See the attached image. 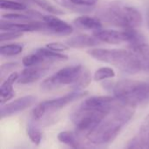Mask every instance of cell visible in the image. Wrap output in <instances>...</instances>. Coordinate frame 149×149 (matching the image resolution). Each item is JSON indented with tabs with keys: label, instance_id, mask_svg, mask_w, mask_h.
I'll return each instance as SVG.
<instances>
[{
	"label": "cell",
	"instance_id": "5",
	"mask_svg": "<svg viewBox=\"0 0 149 149\" xmlns=\"http://www.w3.org/2000/svg\"><path fill=\"white\" fill-rule=\"evenodd\" d=\"M112 111L84 100L72 113L71 120L79 133L88 135Z\"/></svg>",
	"mask_w": 149,
	"mask_h": 149
},
{
	"label": "cell",
	"instance_id": "27",
	"mask_svg": "<svg viewBox=\"0 0 149 149\" xmlns=\"http://www.w3.org/2000/svg\"><path fill=\"white\" fill-rule=\"evenodd\" d=\"M73 4L77 6H85V7H91L96 4L99 0H70Z\"/></svg>",
	"mask_w": 149,
	"mask_h": 149
},
{
	"label": "cell",
	"instance_id": "18",
	"mask_svg": "<svg viewBox=\"0 0 149 149\" xmlns=\"http://www.w3.org/2000/svg\"><path fill=\"white\" fill-rule=\"evenodd\" d=\"M24 49L23 45L21 44H10V45H1L0 47V54L2 56H15L22 52Z\"/></svg>",
	"mask_w": 149,
	"mask_h": 149
},
{
	"label": "cell",
	"instance_id": "3",
	"mask_svg": "<svg viewBox=\"0 0 149 149\" xmlns=\"http://www.w3.org/2000/svg\"><path fill=\"white\" fill-rule=\"evenodd\" d=\"M87 54L96 60L116 66L123 72L133 74L142 71L137 55L131 50L95 48L87 51Z\"/></svg>",
	"mask_w": 149,
	"mask_h": 149
},
{
	"label": "cell",
	"instance_id": "22",
	"mask_svg": "<svg viewBox=\"0 0 149 149\" xmlns=\"http://www.w3.org/2000/svg\"><path fill=\"white\" fill-rule=\"evenodd\" d=\"M44 61H45V58L38 53L35 52V53H32V54L24 57L22 59V64L24 66H32V65H40Z\"/></svg>",
	"mask_w": 149,
	"mask_h": 149
},
{
	"label": "cell",
	"instance_id": "10",
	"mask_svg": "<svg viewBox=\"0 0 149 149\" xmlns=\"http://www.w3.org/2000/svg\"><path fill=\"white\" fill-rule=\"evenodd\" d=\"M42 20L45 24L46 31L51 33L60 35V36H69L73 32V27L65 21L58 18L55 16H42Z\"/></svg>",
	"mask_w": 149,
	"mask_h": 149
},
{
	"label": "cell",
	"instance_id": "29",
	"mask_svg": "<svg viewBox=\"0 0 149 149\" xmlns=\"http://www.w3.org/2000/svg\"><path fill=\"white\" fill-rule=\"evenodd\" d=\"M25 1H28V0H25Z\"/></svg>",
	"mask_w": 149,
	"mask_h": 149
},
{
	"label": "cell",
	"instance_id": "20",
	"mask_svg": "<svg viewBox=\"0 0 149 149\" xmlns=\"http://www.w3.org/2000/svg\"><path fill=\"white\" fill-rule=\"evenodd\" d=\"M28 1L34 3L38 7L42 8L43 10H46V11H48V12H50L52 14H54V15H62V14L65 13L62 10L57 8L56 6H54L53 4H52L51 3H49L47 0H28Z\"/></svg>",
	"mask_w": 149,
	"mask_h": 149
},
{
	"label": "cell",
	"instance_id": "23",
	"mask_svg": "<svg viewBox=\"0 0 149 149\" xmlns=\"http://www.w3.org/2000/svg\"><path fill=\"white\" fill-rule=\"evenodd\" d=\"M27 135L29 136V138L32 141V143H34L37 146H38L40 144V142L42 141V133L38 127L30 124L27 127Z\"/></svg>",
	"mask_w": 149,
	"mask_h": 149
},
{
	"label": "cell",
	"instance_id": "24",
	"mask_svg": "<svg viewBox=\"0 0 149 149\" xmlns=\"http://www.w3.org/2000/svg\"><path fill=\"white\" fill-rule=\"evenodd\" d=\"M23 35V32L14 31H2L0 34V42L3 43L4 41H9L20 38Z\"/></svg>",
	"mask_w": 149,
	"mask_h": 149
},
{
	"label": "cell",
	"instance_id": "21",
	"mask_svg": "<svg viewBox=\"0 0 149 149\" xmlns=\"http://www.w3.org/2000/svg\"><path fill=\"white\" fill-rule=\"evenodd\" d=\"M115 76V72L111 67H101L98 69L93 75V79L95 81H101L107 79H112Z\"/></svg>",
	"mask_w": 149,
	"mask_h": 149
},
{
	"label": "cell",
	"instance_id": "2",
	"mask_svg": "<svg viewBox=\"0 0 149 149\" xmlns=\"http://www.w3.org/2000/svg\"><path fill=\"white\" fill-rule=\"evenodd\" d=\"M103 86L123 105L136 107L149 101L148 82L124 79L114 83L107 82Z\"/></svg>",
	"mask_w": 149,
	"mask_h": 149
},
{
	"label": "cell",
	"instance_id": "19",
	"mask_svg": "<svg viewBox=\"0 0 149 149\" xmlns=\"http://www.w3.org/2000/svg\"><path fill=\"white\" fill-rule=\"evenodd\" d=\"M0 7L3 10H10L16 11H24L27 9L25 3L11 0H0Z\"/></svg>",
	"mask_w": 149,
	"mask_h": 149
},
{
	"label": "cell",
	"instance_id": "14",
	"mask_svg": "<svg viewBox=\"0 0 149 149\" xmlns=\"http://www.w3.org/2000/svg\"><path fill=\"white\" fill-rule=\"evenodd\" d=\"M19 73L12 72L10 73L6 79L3 82L0 87V104L3 105L8 100H11L14 96V90H13V84L17 81Z\"/></svg>",
	"mask_w": 149,
	"mask_h": 149
},
{
	"label": "cell",
	"instance_id": "9",
	"mask_svg": "<svg viewBox=\"0 0 149 149\" xmlns=\"http://www.w3.org/2000/svg\"><path fill=\"white\" fill-rule=\"evenodd\" d=\"M0 30L1 31H14L19 32L25 31H46L45 24L44 21H27L26 23L12 22L11 20H4L1 18L0 22Z\"/></svg>",
	"mask_w": 149,
	"mask_h": 149
},
{
	"label": "cell",
	"instance_id": "26",
	"mask_svg": "<svg viewBox=\"0 0 149 149\" xmlns=\"http://www.w3.org/2000/svg\"><path fill=\"white\" fill-rule=\"evenodd\" d=\"M46 47L52 50V51H55V52H65V51H67L69 49V46L67 45H65L63 43H59V42H52V43H49L46 45Z\"/></svg>",
	"mask_w": 149,
	"mask_h": 149
},
{
	"label": "cell",
	"instance_id": "11",
	"mask_svg": "<svg viewBox=\"0 0 149 149\" xmlns=\"http://www.w3.org/2000/svg\"><path fill=\"white\" fill-rule=\"evenodd\" d=\"M48 70H49L48 67L41 66L39 65H32V66H26V68L24 69L19 73L17 82L22 85L33 83L38 80L41 77H43Z\"/></svg>",
	"mask_w": 149,
	"mask_h": 149
},
{
	"label": "cell",
	"instance_id": "4",
	"mask_svg": "<svg viewBox=\"0 0 149 149\" xmlns=\"http://www.w3.org/2000/svg\"><path fill=\"white\" fill-rule=\"evenodd\" d=\"M98 17L111 25L124 29L136 28L142 23L141 13L130 5L110 3L97 12Z\"/></svg>",
	"mask_w": 149,
	"mask_h": 149
},
{
	"label": "cell",
	"instance_id": "28",
	"mask_svg": "<svg viewBox=\"0 0 149 149\" xmlns=\"http://www.w3.org/2000/svg\"><path fill=\"white\" fill-rule=\"evenodd\" d=\"M17 66V63H8V64H4L1 65L0 68V74H1V79H3L4 77V74L10 72L12 69H14L15 67Z\"/></svg>",
	"mask_w": 149,
	"mask_h": 149
},
{
	"label": "cell",
	"instance_id": "12",
	"mask_svg": "<svg viewBox=\"0 0 149 149\" xmlns=\"http://www.w3.org/2000/svg\"><path fill=\"white\" fill-rule=\"evenodd\" d=\"M127 148H149V113L144 119L138 134L128 142Z\"/></svg>",
	"mask_w": 149,
	"mask_h": 149
},
{
	"label": "cell",
	"instance_id": "1",
	"mask_svg": "<svg viewBox=\"0 0 149 149\" xmlns=\"http://www.w3.org/2000/svg\"><path fill=\"white\" fill-rule=\"evenodd\" d=\"M134 113V107L120 103L87 135L88 141L95 145L111 143L133 118Z\"/></svg>",
	"mask_w": 149,
	"mask_h": 149
},
{
	"label": "cell",
	"instance_id": "13",
	"mask_svg": "<svg viewBox=\"0 0 149 149\" xmlns=\"http://www.w3.org/2000/svg\"><path fill=\"white\" fill-rule=\"evenodd\" d=\"M66 45L72 48H86L98 45L101 43L95 36H90L87 34H80L75 37H72L65 41Z\"/></svg>",
	"mask_w": 149,
	"mask_h": 149
},
{
	"label": "cell",
	"instance_id": "7",
	"mask_svg": "<svg viewBox=\"0 0 149 149\" xmlns=\"http://www.w3.org/2000/svg\"><path fill=\"white\" fill-rule=\"evenodd\" d=\"M86 94H87V92H83L81 90H74L73 92L69 93L64 96L40 102L32 110V113H31L32 118L35 120H38L42 119L45 115L57 112L64 108L65 106H67L71 102L85 97Z\"/></svg>",
	"mask_w": 149,
	"mask_h": 149
},
{
	"label": "cell",
	"instance_id": "17",
	"mask_svg": "<svg viewBox=\"0 0 149 149\" xmlns=\"http://www.w3.org/2000/svg\"><path fill=\"white\" fill-rule=\"evenodd\" d=\"M36 52L41 55L45 60H50V61H64L68 59V56L59 53L58 52L52 51L49 48L45 47H41L36 50Z\"/></svg>",
	"mask_w": 149,
	"mask_h": 149
},
{
	"label": "cell",
	"instance_id": "8",
	"mask_svg": "<svg viewBox=\"0 0 149 149\" xmlns=\"http://www.w3.org/2000/svg\"><path fill=\"white\" fill-rule=\"evenodd\" d=\"M37 98L33 95H27L17 99L10 103H6L5 105H1L0 116L1 119L13 116L28 107H31L36 102Z\"/></svg>",
	"mask_w": 149,
	"mask_h": 149
},
{
	"label": "cell",
	"instance_id": "16",
	"mask_svg": "<svg viewBox=\"0 0 149 149\" xmlns=\"http://www.w3.org/2000/svg\"><path fill=\"white\" fill-rule=\"evenodd\" d=\"M58 140L63 144H65L73 148H82V145H81L80 141L79 140L78 134L71 131H64V132L59 133L58 134Z\"/></svg>",
	"mask_w": 149,
	"mask_h": 149
},
{
	"label": "cell",
	"instance_id": "15",
	"mask_svg": "<svg viewBox=\"0 0 149 149\" xmlns=\"http://www.w3.org/2000/svg\"><path fill=\"white\" fill-rule=\"evenodd\" d=\"M73 24L75 26H77L79 29L91 30L93 31L101 29L102 27V22L98 17H94L90 16H81L76 17L73 20Z\"/></svg>",
	"mask_w": 149,
	"mask_h": 149
},
{
	"label": "cell",
	"instance_id": "6",
	"mask_svg": "<svg viewBox=\"0 0 149 149\" xmlns=\"http://www.w3.org/2000/svg\"><path fill=\"white\" fill-rule=\"evenodd\" d=\"M85 71L86 68L82 65L64 67L45 79L40 85L41 90L47 92L61 86H74L80 79Z\"/></svg>",
	"mask_w": 149,
	"mask_h": 149
},
{
	"label": "cell",
	"instance_id": "25",
	"mask_svg": "<svg viewBox=\"0 0 149 149\" xmlns=\"http://www.w3.org/2000/svg\"><path fill=\"white\" fill-rule=\"evenodd\" d=\"M57 4L68 9V10H72L75 11H85V10H83L82 7L80 6H77L75 4H73L70 0H53Z\"/></svg>",
	"mask_w": 149,
	"mask_h": 149
}]
</instances>
